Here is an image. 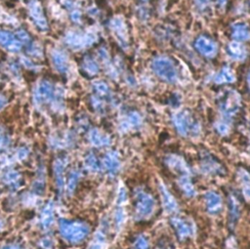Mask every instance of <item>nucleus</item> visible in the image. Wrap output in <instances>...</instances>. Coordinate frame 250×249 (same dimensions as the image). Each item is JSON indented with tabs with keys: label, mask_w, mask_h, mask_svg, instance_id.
Wrapping results in <instances>:
<instances>
[{
	"label": "nucleus",
	"mask_w": 250,
	"mask_h": 249,
	"mask_svg": "<svg viewBox=\"0 0 250 249\" xmlns=\"http://www.w3.org/2000/svg\"><path fill=\"white\" fill-rule=\"evenodd\" d=\"M84 68L86 70L85 72H87L90 75H96L99 72V67L97 66V64L92 59H87L85 61Z\"/></svg>",
	"instance_id": "26"
},
{
	"label": "nucleus",
	"mask_w": 250,
	"mask_h": 249,
	"mask_svg": "<svg viewBox=\"0 0 250 249\" xmlns=\"http://www.w3.org/2000/svg\"><path fill=\"white\" fill-rule=\"evenodd\" d=\"M89 139L91 143L96 147H103V146H109L110 144V139L106 134L101 133L99 130L94 129L91 131L89 135Z\"/></svg>",
	"instance_id": "21"
},
{
	"label": "nucleus",
	"mask_w": 250,
	"mask_h": 249,
	"mask_svg": "<svg viewBox=\"0 0 250 249\" xmlns=\"http://www.w3.org/2000/svg\"><path fill=\"white\" fill-rule=\"evenodd\" d=\"M85 165L91 171H97L100 169L98 159L93 154H90L89 156H87V157L85 159Z\"/></svg>",
	"instance_id": "25"
},
{
	"label": "nucleus",
	"mask_w": 250,
	"mask_h": 249,
	"mask_svg": "<svg viewBox=\"0 0 250 249\" xmlns=\"http://www.w3.org/2000/svg\"><path fill=\"white\" fill-rule=\"evenodd\" d=\"M0 44L13 51L19 50L21 46L19 41L12 34L4 31H0Z\"/></svg>",
	"instance_id": "20"
},
{
	"label": "nucleus",
	"mask_w": 250,
	"mask_h": 249,
	"mask_svg": "<svg viewBox=\"0 0 250 249\" xmlns=\"http://www.w3.org/2000/svg\"><path fill=\"white\" fill-rule=\"evenodd\" d=\"M171 224L174 227L179 238L182 240L192 236L194 233L193 225L190 222L184 220L183 218L174 217L171 220Z\"/></svg>",
	"instance_id": "8"
},
{
	"label": "nucleus",
	"mask_w": 250,
	"mask_h": 249,
	"mask_svg": "<svg viewBox=\"0 0 250 249\" xmlns=\"http://www.w3.org/2000/svg\"><path fill=\"white\" fill-rule=\"evenodd\" d=\"M52 221H53V209L51 206H48L43 212L42 222L45 227H48L52 223Z\"/></svg>",
	"instance_id": "31"
},
{
	"label": "nucleus",
	"mask_w": 250,
	"mask_h": 249,
	"mask_svg": "<svg viewBox=\"0 0 250 249\" xmlns=\"http://www.w3.org/2000/svg\"><path fill=\"white\" fill-rule=\"evenodd\" d=\"M205 203H206V209L210 214L216 215L220 213L222 209V199L218 194L214 192L206 193Z\"/></svg>",
	"instance_id": "12"
},
{
	"label": "nucleus",
	"mask_w": 250,
	"mask_h": 249,
	"mask_svg": "<svg viewBox=\"0 0 250 249\" xmlns=\"http://www.w3.org/2000/svg\"><path fill=\"white\" fill-rule=\"evenodd\" d=\"M172 120L177 132L182 136H188L192 132L196 133L200 128L199 124L192 118L191 113L188 110L176 112L173 115Z\"/></svg>",
	"instance_id": "4"
},
{
	"label": "nucleus",
	"mask_w": 250,
	"mask_h": 249,
	"mask_svg": "<svg viewBox=\"0 0 250 249\" xmlns=\"http://www.w3.org/2000/svg\"><path fill=\"white\" fill-rule=\"evenodd\" d=\"M52 95V88L49 84L47 83H43L39 88H38V92H37V98L38 101L40 102H44L47 101Z\"/></svg>",
	"instance_id": "23"
},
{
	"label": "nucleus",
	"mask_w": 250,
	"mask_h": 249,
	"mask_svg": "<svg viewBox=\"0 0 250 249\" xmlns=\"http://www.w3.org/2000/svg\"><path fill=\"white\" fill-rule=\"evenodd\" d=\"M103 164L105 168L109 171V173L115 174L120 167V160L118 155L115 152L108 153L104 157Z\"/></svg>",
	"instance_id": "15"
},
{
	"label": "nucleus",
	"mask_w": 250,
	"mask_h": 249,
	"mask_svg": "<svg viewBox=\"0 0 250 249\" xmlns=\"http://www.w3.org/2000/svg\"><path fill=\"white\" fill-rule=\"evenodd\" d=\"M94 87H95L96 93H97L99 96H101V97H106V96H108L109 93V86H108L105 82H102V81L97 82Z\"/></svg>",
	"instance_id": "27"
},
{
	"label": "nucleus",
	"mask_w": 250,
	"mask_h": 249,
	"mask_svg": "<svg viewBox=\"0 0 250 249\" xmlns=\"http://www.w3.org/2000/svg\"><path fill=\"white\" fill-rule=\"evenodd\" d=\"M127 201V194H126V190L124 188H120L119 190V194H118V202L119 203H123L124 202Z\"/></svg>",
	"instance_id": "35"
},
{
	"label": "nucleus",
	"mask_w": 250,
	"mask_h": 249,
	"mask_svg": "<svg viewBox=\"0 0 250 249\" xmlns=\"http://www.w3.org/2000/svg\"><path fill=\"white\" fill-rule=\"evenodd\" d=\"M54 60L56 62V65L60 70H66V61L65 58L62 56H59L56 55V57L54 56Z\"/></svg>",
	"instance_id": "32"
},
{
	"label": "nucleus",
	"mask_w": 250,
	"mask_h": 249,
	"mask_svg": "<svg viewBox=\"0 0 250 249\" xmlns=\"http://www.w3.org/2000/svg\"><path fill=\"white\" fill-rule=\"evenodd\" d=\"M247 84H248V87H249V89H250V72H249L248 75H247Z\"/></svg>",
	"instance_id": "39"
},
{
	"label": "nucleus",
	"mask_w": 250,
	"mask_h": 249,
	"mask_svg": "<svg viewBox=\"0 0 250 249\" xmlns=\"http://www.w3.org/2000/svg\"><path fill=\"white\" fill-rule=\"evenodd\" d=\"M166 163L168 167L180 176L190 175V169L188 167L186 161L179 156H169L166 158Z\"/></svg>",
	"instance_id": "9"
},
{
	"label": "nucleus",
	"mask_w": 250,
	"mask_h": 249,
	"mask_svg": "<svg viewBox=\"0 0 250 249\" xmlns=\"http://www.w3.org/2000/svg\"><path fill=\"white\" fill-rule=\"evenodd\" d=\"M232 37L235 41H245L250 39V30L244 23H237L233 26Z\"/></svg>",
	"instance_id": "16"
},
{
	"label": "nucleus",
	"mask_w": 250,
	"mask_h": 249,
	"mask_svg": "<svg viewBox=\"0 0 250 249\" xmlns=\"http://www.w3.org/2000/svg\"><path fill=\"white\" fill-rule=\"evenodd\" d=\"M115 221L117 225H122L123 222L125 221V213L123 209H118L115 213Z\"/></svg>",
	"instance_id": "34"
},
{
	"label": "nucleus",
	"mask_w": 250,
	"mask_h": 249,
	"mask_svg": "<svg viewBox=\"0 0 250 249\" xmlns=\"http://www.w3.org/2000/svg\"><path fill=\"white\" fill-rule=\"evenodd\" d=\"M4 105V100L2 99V97H0V108Z\"/></svg>",
	"instance_id": "40"
},
{
	"label": "nucleus",
	"mask_w": 250,
	"mask_h": 249,
	"mask_svg": "<svg viewBox=\"0 0 250 249\" xmlns=\"http://www.w3.org/2000/svg\"><path fill=\"white\" fill-rule=\"evenodd\" d=\"M78 173H73L70 177V181H69V190L73 191L75 189V187L78 183Z\"/></svg>",
	"instance_id": "33"
},
{
	"label": "nucleus",
	"mask_w": 250,
	"mask_h": 249,
	"mask_svg": "<svg viewBox=\"0 0 250 249\" xmlns=\"http://www.w3.org/2000/svg\"><path fill=\"white\" fill-rule=\"evenodd\" d=\"M110 26L120 43V45L123 48H126L128 46V32H127L126 25H125L123 19L120 17L114 18L111 21Z\"/></svg>",
	"instance_id": "7"
},
{
	"label": "nucleus",
	"mask_w": 250,
	"mask_h": 249,
	"mask_svg": "<svg viewBox=\"0 0 250 249\" xmlns=\"http://www.w3.org/2000/svg\"><path fill=\"white\" fill-rule=\"evenodd\" d=\"M60 231L62 235L67 240L76 243L83 240L87 236L89 228L82 222L61 220Z\"/></svg>",
	"instance_id": "1"
},
{
	"label": "nucleus",
	"mask_w": 250,
	"mask_h": 249,
	"mask_svg": "<svg viewBox=\"0 0 250 249\" xmlns=\"http://www.w3.org/2000/svg\"><path fill=\"white\" fill-rule=\"evenodd\" d=\"M229 56L235 61H242L247 57V50L245 46L239 41H232L227 46Z\"/></svg>",
	"instance_id": "11"
},
{
	"label": "nucleus",
	"mask_w": 250,
	"mask_h": 249,
	"mask_svg": "<svg viewBox=\"0 0 250 249\" xmlns=\"http://www.w3.org/2000/svg\"><path fill=\"white\" fill-rule=\"evenodd\" d=\"M142 123V117L137 111H130L123 122L121 123V128L124 131H128L139 127Z\"/></svg>",
	"instance_id": "14"
},
{
	"label": "nucleus",
	"mask_w": 250,
	"mask_h": 249,
	"mask_svg": "<svg viewBox=\"0 0 250 249\" xmlns=\"http://www.w3.org/2000/svg\"><path fill=\"white\" fill-rule=\"evenodd\" d=\"M3 249H20V248L18 246H16V245H9V246L4 247Z\"/></svg>",
	"instance_id": "38"
},
{
	"label": "nucleus",
	"mask_w": 250,
	"mask_h": 249,
	"mask_svg": "<svg viewBox=\"0 0 250 249\" xmlns=\"http://www.w3.org/2000/svg\"><path fill=\"white\" fill-rule=\"evenodd\" d=\"M215 128L217 132L221 135H227L230 131V126L229 124L225 120H219L215 124Z\"/></svg>",
	"instance_id": "28"
},
{
	"label": "nucleus",
	"mask_w": 250,
	"mask_h": 249,
	"mask_svg": "<svg viewBox=\"0 0 250 249\" xmlns=\"http://www.w3.org/2000/svg\"><path fill=\"white\" fill-rule=\"evenodd\" d=\"M32 15L36 19V23H38L37 25L45 26V21H44V17H43V14H42L41 7H39L38 5L32 7Z\"/></svg>",
	"instance_id": "30"
},
{
	"label": "nucleus",
	"mask_w": 250,
	"mask_h": 249,
	"mask_svg": "<svg viewBox=\"0 0 250 249\" xmlns=\"http://www.w3.org/2000/svg\"><path fill=\"white\" fill-rule=\"evenodd\" d=\"M136 204L135 215L137 220H148L151 218L156 209L155 199L144 191H138L136 193Z\"/></svg>",
	"instance_id": "3"
},
{
	"label": "nucleus",
	"mask_w": 250,
	"mask_h": 249,
	"mask_svg": "<svg viewBox=\"0 0 250 249\" xmlns=\"http://www.w3.org/2000/svg\"><path fill=\"white\" fill-rule=\"evenodd\" d=\"M229 210H230V225L234 228V226L235 225V223L237 222L239 215H240V206H239V202H237V200L232 196L230 197L229 200Z\"/></svg>",
	"instance_id": "19"
},
{
	"label": "nucleus",
	"mask_w": 250,
	"mask_h": 249,
	"mask_svg": "<svg viewBox=\"0 0 250 249\" xmlns=\"http://www.w3.org/2000/svg\"><path fill=\"white\" fill-rule=\"evenodd\" d=\"M235 80V76L234 71L230 67H224L215 77L214 82L217 84L232 83Z\"/></svg>",
	"instance_id": "17"
},
{
	"label": "nucleus",
	"mask_w": 250,
	"mask_h": 249,
	"mask_svg": "<svg viewBox=\"0 0 250 249\" xmlns=\"http://www.w3.org/2000/svg\"><path fill=\"white\" fill-rule=\"evenodd\" d=\"M159 191H160L161 198H162L163 207L166 210V212H168V213L175 212L178 209V204H177V202L175 201V199L173 198V196L167 191V189L162 184L159 185Z\"/></svg>",
	"instance_id": "13"
},
{
	"label": "nucleus",
	"mask_w": 250,
	"mask_h": 249,
	"mask_svg": "<svg viewBox=\"0 0 250 249\" xmlns=\"http://www.w3.org/2000/svg\"><path fill=\"white\" fill-rule=\"evenodd\" d=\"M6 140H5V137L2 133H0V147H2L4 144H5Z\"/></svg>",
	"instance_id": "37"
},
{
	"label": "nucleus",
	"mask_w": 250,
	"mask_h": 249,
	"mask_svg": "<svg viewBox=\"0 0 250 249\" xmlns=\"http://www.w3.org/2000/svg\"><path fill=\"white\" fill-rule=\"evenodd\" d=\"M178 185L181 190L186 194L188 197H194L196 195L195 187L190 179V175L180 176L178 179Z\"/></svg>",
	"instance_id": "18"
},
{
	"label": "nucleus",
	"mask_w": 250,
	"mask_h": 249,
	"mask_svg": "<svg viewBox=\"0 0 250 249\" xmlns=\"http://www.w3.org/2000/svg\"><path fill=\"white\" fill-rule=\"evenodd\" d=\"M134 249H150L148 239L143 235H139L134 242Z\"/></svg>",
	"instance_id": "29"
},
{
	"label": "nucleus",
	"mask_w": 250,
	"mask_h": 249,
	"mask_svg": "<svg viewBox=\"0 0 250 249\" xmlns=\"http://www.w3.org/2000/svg\"><path fill=\"white\" fill-rule=\"evenodd\" d=\"M105 242H106L105 234L103 233L99 232L95 235L93 242H92L91 246L89 247V249H103V247L105 246Z\"/></svg>",
	"instance_id": "24"
},
{
	"label": "nucleus",
	"mask_w": 250,
	"mask_h": 249,
	"mask_svg": "<svg viewBox=\"0 0 250 249\" xmlns=\"http://www.w3.org/2000/svg\"><path fill=\"white\" fill-rule=\"evenodd\" d=\"M202 169L204 173L210 175H222L224 167L215 158L210 156H204L202 160Z\"/></svg>",
	"instance_id": "10"
},
{
	"label": "nucleus",
	"mask_w": 250,
	"mask_h": 249,
	"mask_svg": "<svg viewBox=\"0 0 250 249\" xmlns=\"http://www.w3.org/2000/svg\"><path fill=\"white\" fill-rule=\"evenodd\" d=\"M238 175L243 196L246 200L250 201V175L245 170H240L238 172Z\"/></svg>",
	"instance_id": "22"
},
{
	"label": "nucleus",
	"mask_w": 250,
	"mask_h": 249,
	"mask_svg": "<svg viewBox=\"0 0 250 249\" xmlns=\"http://www.w3.org/2000/svg\"><path fill=\"white\" fill-rule=\"evenodd\" d=\"M152 69L159 78L168 83H173L177 80V69L168 57L159 56L155 58L152 63Z\"/></svg>",
	"instance_id": "2"
},
{
	"label": "nucleus",
	"mask_w": 250,
	"mask_h": 249,
	"mask_svg": "<svg viewBox=\"0 0 250 249\" xmlns=\"http://www.w3.org/2000/svg\"><path fill=\"white\" fill-rule=\"evenodd\" d=\"M196 1H197L198 5L201 6V7H204L208 3V0H196Z\"/></svg>",
	"instance_id": "36"
},
{
	"label": "nucleus",
	"mask_w": 250,
	"mask_h": 249,
	"mask_svg": "<svg viewBox=\"0 0 250 249\" xmlns=\"http://www.w3.org/2000/svg\"><path fill=\"white\" fill-rule=\"evenodd\" d=\"M195 48L198 53L206 58H213L218 52V46L216 42L204 35H202L196 39Z\"/></svg>",
	"instance_id": "6"
},
{
	"label": "nucleus",
	"mask_w": 250,
	"mask_h": 249,
	"mask_svg": "<svg viewBox=\"0 0 250 249\" xmlns=\"http://www.w3.org/2000/svg\"><path fill=\"white\" fill-rule=\"evenodd\" d=\"M219 108L225 116L231 117L234 115L240 108L239 95L234 90L224 92L219 99Z\"/></svg>",
	"instance_id": "5"
}]
</instances>
